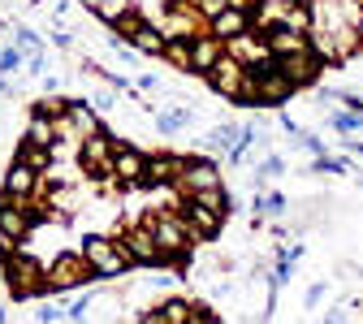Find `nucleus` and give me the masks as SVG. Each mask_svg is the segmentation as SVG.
Masks as SVG:
<instances>
[{
    "mask_svg": "<svg viewBox=\"0 0 363 324\" xmlns=\"http://www.w3.org/2000/svg\"><path fill=\"white\" fill-rule=\"evenodd\" d=\"M160 61H169L177 74H191V39L169 35V39H164V48H160Z\"/></svg>",
    "mask_w": 363,
    "mask_h": 324,
    "instance_id": "nucleus-23",
    "label": "nucleus"
},
{
    "mask_svg": "<svg viewBox=\"0 0 363 324\" xmlns=\"http://www.w3.org/2000/svg\"><path fill=\"white\" fill-rule=\"evenodd\" d=\"M182 160H186V156H173V152L147 156V160H143V177H139V186H173V177H177Z\"/></svg>",
    "mask_w": 363,
    "mask_h": 324,
    "instance_id": "nucleus-17",
    "label": "nucleus"
},
{
    "mask_svg": "<svg viewBox=\"0 0 363 324\" xmlns=\"http://www.w3.org/2000/svg\"><path fill=\"white\" fill-rule=\"evenodd\" d=\"M272 61H277V69H281L294 86H315V82H320V74L329 69L311 48H307V52H290V57H272Z\"/></svg>",
    "mask_w": 363,
    "mask_h": 324,
    "instance_id": "nucleus-11",
    "label": "nucleus"
},
{
    "mask_svg": "<svg viewBox=\"0 0 363 324\" xmlns=\"http://www.w3.org/2000/svg\"><path fill=\"white\" fill-rule=\"evenodd\" d=\"M195 121V108H186V104H182V108H169V113H160L156 117V130L160 134H177V130H186Z\"/></svg>",
    "mask_w": 363,
    "mask_h": 324,
    "instance_id": "nucleus-24",
    "label": "nucleus"
},
{
    "mask_svg": "<svg viewBox=\"0 0 363 324\" xmlns=\"http://www.w3.org/2000/svg\"><path fill=\"white\" fill-rule=\"evenodd\" d=\"M82 281H96L86 259H82V251H61L57 259L43 264V286H48V294H65V290H74Z\"/></svg>",
    "mask_w": 363,
    "mask_h": 324,
    "instance_id": "nucleus-4",
    "label": "nucleus"
},
{
    "mask_svg": "<svg viewBox=\"0 0 363 324\" xmlns=\"http://www.w3.org/2000/svg\"><path fill=\"white\" fill-rule=\"evenodd\" d=\"M220 57H225V43L216 35H208V30L191 35V74H208Z\"/></svg>",
    "mask_w": 363,
    "mask_h": 324,
    "instance_id": "nucleus-18",
    "label": "nucleus"
},
{
    "mask_svg": "<svg viewBox=\"0 0 363 324\" xmlns=\"http://www.w3.org/2000/svg\"><path fill=\"white\" fill-rule=\"evenodd\" d=\"M96 130H100V113H96V104H86V100H69L65 113L57 117V134L74 138V143H82V138L96 134Z\"/></svg>",
    "mask_w": 363,
    "mask_h": 324,
    "instance_id": "nucleus-8",
    "label": "nucleus"
},
{
    "mask_svg": "<svg viewBox=\"0 0 363 324\" xmlns=\"http://www.w3.org/2000/svg\"><path fill=\"white\" fill-rule=\"evenodd\" d=\"M18 160H26V164L39 169V173H48V169H52V147H35V143H26V138H22Z\"/></svg>",
    "mask_w": 363,
    "mask_h": 324,
    "instance_id": "nucleus-25",
    "label": "nucleus"
},
{
    "mask_svg": "<svg viewBox=\"0 0 363 324\" xmlns=\"http://www.w3.org/2000/svg\"><path fill=\"white\" fill-rule=\"evenodd\" d=\"M39 186H43V173L30 169L26 160H13L5 169V195H13V199H39Z\"/></svg>",
    "mask_w": 363,
    "mask_h": 324,
    "instance_id": "nucleus-16",
    "label": "nucleus"
},
{
    "mask_svg": "<svg viewBox=\"0 0 363 324\" xmlns=\"http://www.w3.org/2000/svg\"><path fill=\"white\" fill-rule=\"evenodd\" d=\"M164 39L169 35H182V39H191L203 30V18L195 13V5H186V0H169V9H164V22H160Z\"/></svg>",
    "mask_w": 363,
    "mask_h": 324,
    "instance_id": "nucleus-15",
    "label": "nucleus"
},
{
    "mask_svg": "<svg viewBox=\"0 0 363 324\" xmlns=\"http://www.w3.org/2000/svg\"><path fill=\"white\" fill-rule=\"evenodd\" d=\"M139 320L143 324H191V303L186 298H164L156 311H143Z\"/></svg>",
    "mask_w": 363,
    "mask_h": 324,
    "instance_id": "nucleus-21",
    "label": "nucleus"
},
{
    "mask_svg": "<svg viewBox=\"0 0 363 324\" xmlns=\"http://www.w3.org/2000/svg\"><path fill=\"white\" fill-rule=\"evenodd\" d=\"M26 143H35V147H57V121L48 117V113H30V121H26Z\"/></svg>",
    "mask_w": 363,
    "mask_h": 324,
    "instance_id": "nucleus-22",
    "label": "nucleus"
},
{
    "mask_svg": "<svg viewBox=\"0 0 363 324\" xmlns=\"http://www.w3.org/2000/svg\"><path fill=\"white\" fill-rule=\"evenodd\" d=\"M5 255V286H9V294L22 303V298H39V294H48V286H43V264L30 255V251H18V247H9V251H0Z\"/></svg>",
    "mask_w": 363,
    "mask_h": 324,
    "instance_id": "nucleus-2",
    "label": "nucleus"
},
{
    "mask_svg": "<svg viewBox=\"0 0 363 324\" xmlns=\"http://www.w3.org/2000/svg\"><path fill=\"white\" fill-rule=\"evenodd\" d=\"M86 311H91V298H74V307L65 311L69 320H86Z\"/></svg>",
    "mask_w": 363,
    "mask_h": 324,
    "instance_id": "nucleus-30",
    "label": "nucleus"
},
{
    "mask_svg": "<svg viewBox=\"0 0 363 324\" xmlns=\"http://www.w3.org/2000/svg\"><path fill=\"white\" fill-rule=\"evenodd\" d=\"M251 26H255L251 9H238V5H225L220 13H212V18L203 22V30L216 35L220 43H225V39H234V35H242V30H251Z\"/></svg>",
    "mask_w": 363,
    "mask_h": 324,
    "instance_id": "nucleus-14",
    "label": "nucleus"
},
{
    "mask_svg": "<svg viewBox=\"0 0 363 324\" xmlns=\"http://www.w3.org/2000/svg\"><path fill=\"white\" fill-rule=\"evenodd\" d=\"M113 143H117V138L104 134V130L86 134V138H82V152H78L82 169H86V173H96V177H113Z\"/></svg>",
    "mask_w": 363,
    "mask_h": 324,
    "instance_id": "nucleus-10",
    "label": "nucleus"
},
{
    "mask_svg": "<svg viewBox=\"0 0 363 324\" xmlns=\"http://www.w3.org/2000/svg\"><path fill=\"white\" fill-rule=\"evenodd\" d=\"M125 43H130L134 52H143V57H160V48H164V30H160L156 22H147V18H143L139 26L125 35Z\"/></svg>",
    "mask_w": 363,
    "mask_h": 324,
    "instance_id": "nucleus-20",
    "label": "nucleus"
},
{
    "mask_svg": "<svg viewBox=\"0 0 363 324\" xmlns=\"http://www.w3.org/2000/svg\"><path fill=\"white\" fill-rule=\"evenodd\" d=\"M177 208H182V220H186V229H191L195 242H216V238H220L225 212H216V208H208V203H199V199H182Z\"/></svg>",
    "mask_w": 363,
    "mask_h": 324,
    "instance_id": "nucleus-7",
    "label": "nucleus"
},
{
    "mask_svg": "<svg viewBox=\"0 0 363 324\" xmlns=\"http://www.w3.org/2000/svg\"><path fill=\"white\" fill-rule=\"evenodd\" d=\"M143 152L139 147H121L113 143V177L121 181V186H139V177H143Z\"/></svg>",
    "mask_w": 363,
    "mask_h": 324,
    "instance_id": "nucleus-19",
    "label": "nucleus"
},
{
    "mask_svg": "<svg viewBox=\"0 0 363 324\" xmlns=\"http://www.w3.org/2000/svg\"><path fill=\"white\" fill-rule=\"evenodd\" d=\"M143 225L152 229V238H156L160 264H186V259H191V247H199V242L191 238L186 220H182V212H160V208H152V212L143 216Z\"/></svg>",
    "mask_w": 363,
    "mask_h": 324,
    "instance_id": "nucleus-1",
    "label": "nucleus"
},
{
    "mask_svg": "<svg viewBox=\"0 0 363 324\" xmlns=\"http://www.w3.org/2000/svg\"><path fill=\"white\" fill-rule=\"evenodd\" d=\"M35 320H43V324H52V320H65V311H61V307H52V303H43V307L35 311Z\"/></svg>",
    "mask_w": 363,
    "mask_h": 324,
    "instance_id": "nucleus-29",
    "label": "nucleus"
},
{
    "mask_svg": "<svg viewBox=\"0 0 363 324\" xmlns=\"http://www.w3.org/2000/svg\"><path fill=\"white\" fill-rule=\"evenodd\" d=\"M203 78H208V86L216 91V96H225V100L234 104V100H238V91H242V82H247V65H238L230 52H225V57H220Z\"/></svg>",
    "mask_w": 363,
    "mask_h": 324,
    "instance_id": "nucleus-12",
    "label": "nucleus"
},
{
    "mask_svg": "<svg viewBox=\"0 0 363 324\" xmlns=\"http://www.w3.org/2000/svg\"><path fill=\"white\" fill-rule=\"evenodd\" d=\"M363 125V113H333V130H342V134H350V130H359Z\"/></svg>",
    "mask_w": 363,
    "mask_h": 324,
    "instance_id": "nucleus-28",
    "label": "nucleus"
},
{
    "mask_svg": "<svg viewBox=\"0 0 363 324\" xmlns=\"http://www.w3.org/2000/svg\"><path fill=\"white\" fill-rule=\"evenodd\" d=\"M354 30H359V35H363V13H359V18H354Z\"/></svg>",
    "mask_w": 363,
    "mask_h": 324,
    "instance_id": "nucleus-31",
    "label": "nucleus"
},
{
    "mask_svg": "<svg viewBox=\"0 0 363 324\" xmlns=\"http://www.w3.org/2000/svg\"><path fill=\"white\" fill-rule=\"evenodd\" d=\"M82 259H86V268H91L96 281H113V276L130 272V259H125L121 242H113L104 234H86L82 238Z\"/></svg>",
    "mask_w": 363,
    "mask_h": 324,
    "instance_id": "nucleus-3",
    "label": "nucleus"
},
{
    "mask_svg": "<svg viewBox=\"0 0 363 324\" xmlns=\"http://www.w3.org/2000/svg\"><path fill=\"white\" fill-rule=\"evenodd\" d=\"M225 52H230L238 65H247V69H259V65L272 61V57H268V39H264L259 26H251V30H242V35H234V39H225Z\"/></svg>",
    "mask_w": 363,
    "mask_h": 324,
    "instance_id": "nucleus-9",
    "label": "nucleus"
},
{
    "mask_svg": "<svg viewBox=\"0 0 363 324\" xmlns=\"http://www.w3.org/2000/svg\"><path fill=\"white\" fill-rule=\"evenodd\" d=\"M255 212H259V220H264V216H281V212H286V199H281L277 191H268V195L259 191V199H255Z\"/></svg>",
    "mask_w": 363,
    "mask_h": 324,
    "instance_id": "nucleus-26",
    "label": "nucleus"
},
{
    "mask_svg": "<svg viewBox=\"0 0 363 324\" xmlns=\"http://www.w3.org/2000/svg\"><path fill=\"white\" fill-rule=\"evenodd\" d=\"M212 186H225V181H220V169H216L212 160H195V156L182 160V169H177V177H173L177 199L199 195V191H212Z\"/></svg>",
    "mask_w": 363,
    "mask_h": 324,
    "instance_id": "nucleus-6",
    "label": "nucleus"
},
{
    "mask_svg": "<svg viewBox=\"0 0 363 324\" xmlns=\"http://www.w3.org/2000/svg\"><path fill=\"white\" fill-rule=\"evenodd\" d=\"M121 251H125L130 268H134V264H139V268H164V264H160V251H156V238H152L147 225H134L130 234L121 238Z\"/></svg>",
    "mask_w": 363,
    "mask_h": 324,
    "instance_id": "nucleus-13",
    "label": "nucleus"
},
{
    "mask_svg": "<svg viewBox=\"0 0 363 324\" xmlns=\"http://www.w3.org/2000/svg\"><path fill=\"white\" fill-rule=\"evenodd\" d=\"M251 86H255V108H281L290 96H294V82L277 69V61H268L259 69H251Z\"/></svg>",
    "mask_w": 363,
    "mask_h": 324,
    "instance_id": "nucleus-5",
    "label": "nucleus"
},
{
    "mask_svg": "<svg viewBox=\"0 0 363 324\" xmlns=\"http://www.w3.org/2000/svg\"><path fill=\"white\" fill-rule=\"evenodd\" d=\"M130 5H134V0H104V5L96 9V18H104V22L113 26V22H117V18H121V13H125Z\"/></svg>",
    "mask_w": 363,
    "mask_h": 324,
    "instance_id": "nucleus-27",
    "label": "nucleus"
}]
</instances>
